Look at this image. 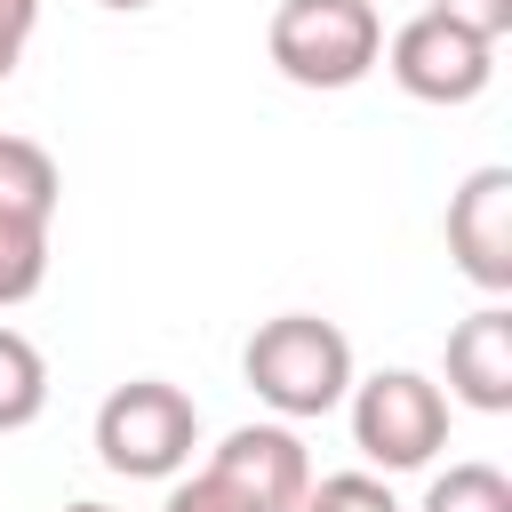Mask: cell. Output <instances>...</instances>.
<instances>
[{
    "label": "cell",
    "mask_w": 512,
    "mask_h": 512,
    "mask_svg": "<svg viewBox=\"0 0 512 512\" xmlns=\"http://www.w3.org/2000/svg\"><path fill=\"white\" fill-rule=\"evenodd\" d=\"M240 376H248V392H256L272 416H288V424L328 416V408H344V392H352V336H344L336 320H320V312H280V320H264V328L248 336Z\"/></svg>",
    "instance_id": "cell-1"
},
{
    "label": "cell",
    "mask_w": 512,
    "mask_h": 512,
    "mask_svg": "<svg viewBox=\"0 0 512 512\" xmlns=\"http://www.w3.org/2000/svg\"><path fill=\"white\" fill-rule=\"evenodd\" d=\"M200 448V408L168 376H128L96 408V456L120 480H176Z\"/></svg>",
    "instance_id": "cell-2"
},
{
    "label": "cell",
    "mask_w": 512,
    "mask_h": 512,
    "mask_svg": "<svg viewBox=\"0 0 512 512\" xmlns=\"http://www.w3.org/2000/svg\"><path fill=\"white\" fill-rule=\"evenodd\" d=\"M384 56L376 0H280L272 8V64L296 88H360Z\"/></svg>",
    "instance_id": "cell-3"
},
{
    "label": "cell",
    "mask_w": 512,
    "mask_h": 512,
    "mask_svg": "<svg viewBox=\"0 0 512 512\" xmlns=\"http://www.w3.org/2000/svg\"><path fill=\"white\" fill-rule=\"evenodd\" d=\"M352 448L376 472H424L448 448V392L416 368H376L368 384L352 376Z\"/></svg>",
    "instance_id": "cell-4"
},
{
    "label": "cell",
    "mask_w": 512,
    "mask_h": 512,
    "mask_svg": "<svg viewBox=\"0 0 512 512\" xmlns=\"http://www.w3.org/2000/svg\"><path fill=\"white\" fill-rule=\"evenodd\" d=\"M376 64H392V80L416 104H472L496 80V40H480V32H464V24H448V16L424 8V16H408L392 32V48Z\"/></svg>",
    "instance_id": "cell-5"
},
{
    "label": "cell",
    "mask_w": 512,
    "mask_h": 512,
    "mask_svg": "<svg viewBox=\"0 0 512 512\" xmlns=\"http://www.w3.org/2000/svg\"><path fill=\"white\" fill-rule=\"evenodd\" d=\"M200 472H216L248 512H296L304 488H312V456H304V440L288 424H240V432H224Z\"/></svg>",
    "instance_id": "cell-6"
},
{
    "label": "cell",
    "mask_w": 512,
    "mask_h": 512,
    "mask_svg": "<svg viewBox=\"0 0 512 512\" xmlns=\"http://www.w3.org/2000/svg\"><path fill=\"white\" fill-rule=\"evenodd\" d=\"M448 256L472 288H512V168H472L448 192Z\"/></svg>",
    "instance_id": "cell-7"
},
{
    "label": "cell",
    "mask_w": 512,
    "mask_h": 512,
    "mask_svg": "<svg viewBox=\"0 0 512 512\" xmlns=\"http://www.w3.org/2000/svg\"><path fill=\"white\" fill-rule=\"evenodd\" d=\"M448 392L480 416L512 408V312L504 304H480L472 320L448 328Z\"/></svg>",
    "instance_id": "cell-8"
},
{
    "label": "cell",
    "mask_w": 512,
    "mask_h": 512,
    "mask_svg": "<svg viewBox=\"0 0 512 512\" xmlns=\"http://www.w3.org/2000/svg\"><path fill=\"white\" fill-rule=\"evenodd\" d=\"M56 200H64L56 152L32 144V136H0V208H16V216H48V224H56Z\"/></svg>",
    "instance_id": "cell-9"
},
{
    "label": "cell",
    "mask_w": 512,
    "mask_h": 512,
    "mask_svg": "<svg viewBox=\"0 0 512 512\" xmlns=\"http://www.w3.org/2000/svg\"><path fill=\"white\" fill-rule=\"evenodd\" d=\"M40 408H48V360L24 328H0V432L40 424Z\"/></svg>",
    "instance_id": "cell-10"
},
{
    "label": "cell",
    "mask_w": 512,
    "mask_h": 512,
    "mask_svg": "<svg viewBox=\"0 0 512 512\" xmlns=\"http://www.w3.org/2000/svg\"><path fill=\"white\" fill-rule=\"evenodd\" d=\"M40 280H48V216L0 208V312L8 304H32Z\"/></svg>",
    "instance_id": "cell-11"
},
{
    "label": "cell",
    "mask_w": 512,
    "mask_h": 512,
    "mask_svg": "<svg viewBox=\"0 0 512 512\" xmlns=\"http://www.w3.org/2000/svg\"><path fill=\"white\" fill-rule=\"evenodd\" d=\"M416 512H512V480L496 464H448Z\"/></svg>",
    "instance_id": "cell-12"
},
{
    "label": "cell",
    "mask_w": 512,
    "mask_h": 512,
    "mask_svg": "<svg viewBox=\"0 0 512 512\" xmlns=\"http://www.w3.org/2000/svg\"><path fill=\"white\" fill-rule=\"evenodd\" d=\"M296 512H400V496H392L376 472H328V480L304 488Z\"/></svg>",
    "instance_id": "cell-13"
},
{
    "label": "cell",
    "mask_w": 512,
    "mask_h": 512,
    "mask_svg": "<svg viewBox=\"0 0 512 512\" xmlns=\"http://www.w3.org/2000/svg\"><path fill=\"white\" fill-rule=\"evenodd\" d=\"M432 16H448V24L480 32V40H504L512 32V0H432Z\"/></svg>",
    "instance_id": "cell-14"
},
{
    "label": "cell",
    "mask_w": 512,
    "mask_h": 512,
    "mask_svg": "<svg viewBox=\"0 0 512 512\" xmlns=\"http://www.w3.org/2000/svg\"><path fill=\"white\" fill-rule=\"evenodd\" d=\"M160 512H248V504H240L216 472H192V480H176V488H168V504H160Z\"/></svg>",
    "instance_id": "cell-15"
},
{
    "label": "cell",
    "mask_w": 512,
    "mask_h": 512,
    "mask_svg": "<svg viewBox=\"0 0 512 512\" xmlns=\"http://www.w3.org/2000/svg\"><path fill=\"white\" fill-rule=\"evenodd\" d=\"M32 32H40V0H0V80L24 64Z\"/></svg>",
    "instance_id": "cell-16"
},
{
    "label": "cell",
    "mask_w": 512,
    "mask_h": 512,
    "mask_svg": "<svg viewBox=\"0 0 512 512\" xmlns=\"http://www.w3.org/2000/svg\"><path fill=\"white\" fill-rule=\"evenodd\" d=\"M96 8H120V16H136V8H152V0H96Z\"/></svg>",
    "instance_id": "cell-17"
},
{
    "label": "cell",
    "mask_w": 512,
    "mask_h": 512,
    "mask_svg": "<svg viewBox=\"0 0 512 512\" xmlns=\"http://www.w3.org/2000/svg\"><path fill=\"white\" fill-rule=\"evenodd\" d=\"M64 512H112V504H64Z\"/></svg>",
    "instance_id": "cell-18"
}]
</instances>
